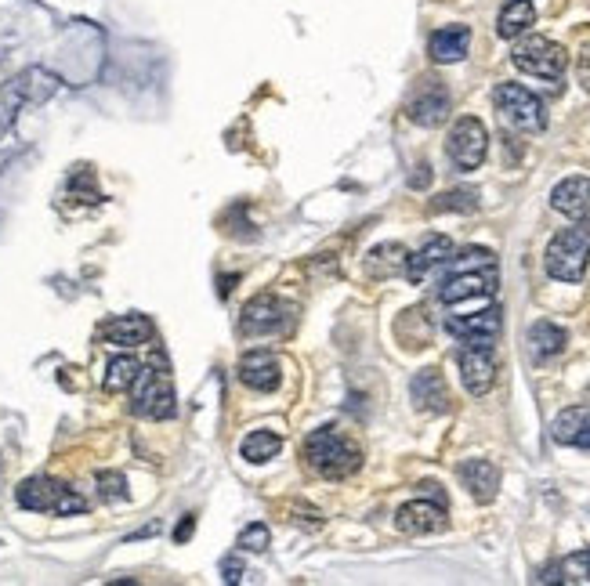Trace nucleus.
<instances>
[{"label": "nucleus", "instance_id": "18", "mask_svg": "<svg viewBox=\"0 0 590 586\" xmlns=\"http://www.w3.org/2000/svg\"><path fill=\"white\" fill-rule=\"evenodd\" d=\"M413 402H417L424 413H446L449 409V391H446V380L438 369H420L417 377H413Z\"/></svg>", "mask_w": 590, "mask_h": 586}, {"label": "nucleus", "instance_id": "7", "mask_svg": "<svg viewBox=\"0 0 590 586\" xmlns=\"http://www.w3.org/2000/svg\"><path fill=\"white\" fill-rule=\"evenodd\" d=\"M514 66L529 76H540V80H558L569 66V51L547 37H525L514 48Z\"/></svg>", "mask_w": 590, "mask_h": 586}, {"label": "nucleus", "instance_id": "32", "mask_svg": "<svg viewBox=\"0 0 590 586\" xmlns=\"http://www.w3.org/2000/svg\"><path fill=\"white\" fill-rule=\"evenodd\" d=\"M572 445H580V449H590V420L580 427V435L572 438Z\"/></svg>", "mask_w": 590, "mask_h": 586}, {"label": "nucleus", "instance_id": "22", "mask_svg": "<svg viewBox=\"0 0 590 586\" xmlns=\"http://www.w3.org/2000/svg\"><path fill=\"white\" fill-rule=\"evenodd\" d=\"M406 246L399 243H384L377 246V250H370V257H366V272L377 275V279H384V275H395V272H406Z\"/></svg>", "mask_w": 590, "mask_h": 586}, {"label": "nucleus", "instance_id": "24", "mask_svg": "<svg viewBox=\"0 0 590 586\" xmlns=\"http://www.w3.org/2000/svg\"><path fill=\"white\" fill-rule=\"evenodd\" d=\"M279 449H283V438L272 435V431H250V435L243 438V445H239L243 460H250V464H268Z\"/></svg>", "mask_w": 590, "mask_h": 586}, {"label": "nucleus", "instance_id": "6", "mask_svg": "<svg viewBox=\"0 0 590 586\" xmlns=\"http://www.w3.org/2000/svg\"><path fill=\"white\" fill-rule=\"evenodd\" d=\"M493 102H496V109H500V116H504L511 127H518V131L536 134L547 127L543 102L533 95V91H525L522 84H500L493 91Z\"/></svg>", "mask_w": 590, "mask_h": 586}, {"label": "nucleus", "instance_id": "1", "mask_svg": "<svg viewBox=\"0 0 590 586\" xmlns=\"http://www.w3.org/2000/svg\"><path fill=\"white\" fill-rule=\"evenodd\" d=\"M305 460L312 471H319L323 478L337 482V478H348L362 467V453L359 445L348 442V438L337 431V427H319L312 431L305 442Z\"/></svg>", "mask_w": 590, "mask_h": 586}, {"label": "nucleus", "instance_id": "9", "mask_svg": "<svg viewBox=\"0 0 590 586\" xmlns=\"http://www.w3.org/2000/svg\"><path fill=\"white\" fill-rule=\"evenodd\" d=\"M500 308H482V312H471V315H449L446 319V330L464 344H493L500 337Z\"/></svg>", "mask_w": 590, "mask_h": 586}, {"label": "nucleus", "instance_id": "14", "mask_svg": "<svg viewBox=\"0 0 590 586\" xmlns=\"http://www.w3.org/2000/svg\"><path fill=\"white\" fill-rule=\"evenodd\" d=\"M453 257V239L449 236H431L428 243L420 246L417 254L406 257V279L410 283H424L435 268H442Z\"/></svg>", "mask_w": 590, "mask_h": 586}, {"label": "nucleus", "instance_id": "20", "mask_svg": "<svg viewBox=\"0 0 590 586\" xmlns=\"http://www.w3.org/2000/svg\"><path fill=\"white\" fill-rule=\"evenodd\" d=\"M431 58L435 62H460V58L467 55V48H471V29L467 26H446L438 29V33H431Z\"/></svg>", "mask_w": 590, "mask_h": 586}, {"label": "nucleus", "instance_id": "13", "mask_svg": "<svg viewBox=\"0 0 590 586\" xmlns=\"http://www.w3.org/2000/svg\"><path fill=\"white\" fill-rule=\"evenodd\" d=\"M286 308L279 297H254V301L243 308V319H239V330L247 337H261V333H276L286 322Z\"/></svg>", "mask_w": 590, "mask_h": 586}, {"label": "nucleus", "instance_id": "33", "mask_svg": "<svg viewBox=\"0 0 590 586\" xmlns=\"http://www.w3.org/2000/svg\"><path fill=\"white\" fill-rule=\"evenodd\" d=\"M192 529H196V518H185V521H181V529H178V543H181V539H189V532Z\"/></svg>", "mask_w": 590, "mask_h": 586}, {"label": "nucleus", "instance_id": "5", "mask_svg": "<svg viewBox=\"0 0 590 586\" xmlns=\"http://www.w3.org/2000/svg\"><path fill=\"white\" fill-rule=\"evenodd\" d=\"M19 507L26 511H51V514H84L87 503L73 489H66L55 478H29L19 485Z\"/></svg>", "mask_w": 590, "mask_h": 586}, {"label": "nucleus", "instance_id": "3", "mask_svg": "<svg viewBox=\"0 0 590 586\" xmlns=\"http://www.w3.org/2000/svg\"><path fill=\"white\" fill-rule=\"evenodd\" d=\"M127 391H131V409L138 416H149V420H167V416H174L171 377H167L160 366L138 369V377H134V384Z\"/></svg>", "mask_w": 590, "mask_h": 586}, {"label": "nucleus", "instance_id": "28", "mask_svg": "<svg viewBox=\"0 0 590 586\" xmlns=\"http://www.w3.org/2000/svg\"><path fill=\"white\" fill-rule=\"evenodd\" d=\"M98 492H102V500H109V503L124 500V496H127V482H124V474H116V471H102V474H98Z\"/></svg>", "mask_w": 590, "mask_h": 586}, {"label": "nucleus", "instance_id": "17", "mask_svg": "<svg viewBox=\"0 0 590 586\" xmlns=\"http://www.w3.org/2000/svg\"><path fill=\"white\" fill-rule=\"evenodd\" d=\"M460 482H464V489L478 503H489L496 496V489H500V471L489 460H464L460 464Z\"/></svg>", "mask_w": 590, "mask_h": 586}, {"label": "nucleus", "instance_id": "26", "mask_svg": "<svg viewBox=\"0 0 590 586\" xmlns=\"http://www.w3.org/2000/svg\"><path fill=\"white\" fill-rule=\"evenodd\" d=\"M590 420V409H583V406H572V409H565L558 420H554V442H562V445H572V438L580 435V427Z\"/></svg>", "mask_w": 590, "mask_h": 586}, {"label": "nucleus", "instance_id": "15", "mask_svg": "<svg viewBox=\"0 0 590 586\" xmlns=\"http://www.w3.org/2000/svg\"><path fill=\"white\" fill-rule=\"evenodd\" d=\"M406 113H410V120L420 123V127H438V123L449 116V95L431 80V84H424V91H417V95L410 98Z\"/></svg>", "mask_w": 590, "mask_h": 586}, {"label": "nucleus", "instance_id": "19", "mask_svg": "<svg viewBox=\"0 0 590 586\" xmlns=\"http://www.w3.org/2000/svg\"><path fill=\"white\" fill-rule=\"evenodd\" d=\"M105 341L120 344V348H138V344L153 341V322L145 315H120V319L105 322L102 326Z\"/></svg>", "mask_w": 590, "mask_h": 586}, {"label": "nucleus", "instance_id": "4", "mask_svg": "<svg viewBox=\"0 0 590 586\" xmlns=\"http://www.w3.org/2000/svg\"><path fill=\"white\" fill-rule=\"evenodd\" d=\"M446 152L457 171H478L489 152V131L478 116H460L446 138Z\"/></svg>", "mask_w": 590, "mask_h": 586}, {"label": "nucleus", "instance_id": "10", "mask_svg": "<svg viewBox=\"0 0 590 586\" xmlns=\"http://www.w3.org/2000/svg\"><path fill=\"white\" fill-rule=\"evenodd\" d=\"M460 380L475 398H482L496 384V359L486 344H467L460 351Z\"/></svg>", "mask_w": 590, "mask_h": 586}, {"label": "nucleus", "instance_id": "16", "mask_svg": "<svg viewBox=\"0 0 590 586\" xmlns=\"http://www.w3.org/2000/svg\"><path fill=\"white\" fill-rule=\"evenodd\" d=\"M239 380L254 391H276L279 388V359L272 351H250L239 362Z\"/></svg>", "mask_w": 590, "mask_h": 586}, {"label": "nucleus", "instance_id": "31", "mask_svg": "<svg viewBox=\"0 0 590 586\" xmlns=\"http://www.w3.org/2000/svg\"><path fill=\"white\" fill-rule=\"evenodd\" d=\"M221 572H225V583H239V579H243V561L225 558L221 561Z\"/></svg>", "mask_w": 590, "mask_h": 586}, {"label": "nucleus", "instance_id": "2", "mask_svg": "<svg viewBox=\"0 0 590 586\" xmlns=\"http://www.w3.org/2000/svg\"><path fill=\"white\" fill-rule=\"evenodd\" d=\"M587 257H590V232L576 225V228H562L551 239L547 254H543V265H547V275L558 279V283H580L583 272H587Z\"/></svg>", "mask_w": 590, "mask_h": 586}, {"label": "nucleus", "instance_id": "23", "mask_svg": "<svg viewBox=\"0 0 590 586\" xmlns=\"http://www.w3.org/2000/svg\"><path fill=\"white\" fill-rule=\"evenodd\" d=\"M529 348H533L536 359H551V355H562L565 351V330H558L554 322H533L529 330Z\"/></svg>", "mask_w": 590, "mask_h": 586}, {"label": "nucleus", "instance_id": "12", "mask_svg": "<svg viewBox=\"0 0 590 586\" xmlns=\"http://www.w3.org/2000/svg\"><path fill=\"white\" fill-rule=\"evenodd\" d=\"M395 525L410 536H428V532H442L446 529V503H431V500H413L406 507H399L395 514Z\"/></svg>", "mask_w": 590, "mask_h": 586}, {"label": "nucleus", "instance_id": "29", "mask_svg": "<svg viewBox=\"0 0 590 586\" xmlns=\"http://www.w3.org/2000/svg\"><path fill=\"white\" fill-rule=\"evenodd\" d=\"M239 550L265 554V550H268V529H265V525H250V529L239 532Z\"/></svg>", "mask_w": 590, "mask_h": 586}, {"label": "nucleus", "instance_id": "8", "mask_svg": "<svg viewBox=\"0 0 590 586\" xmlns=\"http://www.w3.org/2000/svg\"><path fill=\"white\" fill-rule=\"evenodd\" d=\"M496 293V265L489 268H464V272H449L438 286V301L442 304H464L475 297H493Z\"/></svg>", "mask_w": 590, "mask_h": 586}, {"label": "nucleus", "instance_id": "21", "mask_svg": "<svg viewBox=\"0 0 590 586\" xmlns=\"http://www.w3.org/2000/svg\"><path fill=\"white\" fill-rule=\"evenodd\" d=\"M533 22H536L533 0H507L504 11H500V19H496V33L504 40H514V37H522Z\"/></svg>", "mask_w": 590, "mask_h": 586}, {"label": "nucleus", "instance_id": "11", "mask_svg": "<svg viewBox=\"0 0 590 586\" xmlns=\"http://www.w3.org/2000/svg\"><path fill=\"white\" fill-rule=\"evenodd\" d=\"M551 207L576 225H590V178H565L554 185Z\"/></svg>", "mask_w": 590, "mask_h": 586}, {"label": "nucleus", "instance_id": "27", "mask_svg": "<svg viewBox=\"0 0 590 586\" xmlns=\"http://www.w3.org/2000/svg\"><path fill=\"white\" fill-rule=\"evenodd\" d=\"M565 583H590V550H580V554H569L562 561Z\"/></svg>", "mask_w": 590, "mask_h": 586}, {"label": "nucleus", "instance_id": "30", "mask_svg": "<svg viewBox=\"0 0 590 586\" xmlns=\"http://www.w3.org/2000/svg\"><path fill=\"white\" fill-rule=\"evenodd\" d=\"M478 207V196L475 192H446V196H438L435 210H475Z\"/></svg>", "mask_w": 590, "mask_h": 586}, {"label": "nucleus", "instance_id": "25", "mask_svg": "<svg viewBox=\"0 0 590 586\" xmlns=\"http://www.w3.org/2000/svg\"><path fill=\"white\" fill-rule=\"evenodd\" d=\"M138 359L134 355H116L113 362H109V369H105V391H127L134 384V377H138Z\"/></svg>", "mask_w": 590, "mask_h": 586}]
</instances>
